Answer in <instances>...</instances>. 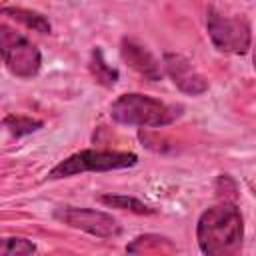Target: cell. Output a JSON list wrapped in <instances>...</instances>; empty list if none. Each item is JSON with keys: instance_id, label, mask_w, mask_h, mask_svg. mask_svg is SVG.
Returning a JSON list of instances; mask_svg holds the SVG:
<instances>
[{"instance_id": "cell-1", "label": "cell", "mask_w": 256, "mask_h": 256, "mask_svg": "<svg viewBox=\"0 0 256 256\" xmlns=\"http://www.w3.org/2000/svg\"><path fill=\"white\" fill-rule=\"evenodd\" d=\"M244 222L236 204L224 202L202 212L196 224V240L204 254L224 256L242 246Z\"/></svg>"}, {"instance_id": "cell-2", "label": "cell", "mask_w": 256, "mask_h": 256, "mask_svg": "<svg viewBox=\"0 0 256 256\" xmlns=\"http://www.w3.org/2000/svg\"><path fill=\"white\" fill-rule=\"evenodd\" d=\"M110 116L124 126H168L180 116V106L164 104L158 98L146 94H122L110 104Z\"/></svg>"}, {"instance_id": "cell-3", "label": "cell", "mask_w": 256, "mask_h": 256, "mask_svg": "<svg viewBox=\"0 0 256 256\" xmlns=\"http://www.w3.org/2000/svg\"><path fill=\"white\" fill-rule=\"evenodd\" d=\"M138 162V156L134 152H122V150H80L60 164H56L48 178L60 180L70 178L82 172H108V170H120L130 168Z\"/></svg>"}, {"instance_id": "cell-4", "label": "cell", "mask_w": 256, "mask_h": 256, "mask_svg": "<svg viewBox=\"0 0 256 256\" xmlns=\"http://www.w3.org/2000/svg\"><path fill=\"white\" fill-rule=\"evenodd\" d=\"M0 60L18 78H32L42 66V56L36 44L6 24H0Z\"/></svg>"}, {"instance_id": "cell-5", "label": "cell", "mask_w": 256, "mask_h": 256, "mask_svg": "<svg viewBox=\"0 0 256 256\" xmlns=\"http://www.w3.org/2000/svg\"><path fill=\"white\" fill-rule=\"evenodd\" d=\"M206 30L212 44L226 54H246L252 42V30L242 16H224L210 8L206 16Z\"/></svg>"}, {"instance_id": "cell-6", "label": "cell", "mask_w": 256, "mask_h": 256, "mask_svg": "<svg viewBox=\"0 0 256 256\" xmlns=\"http://www.w3.org/2000/svg\"><path fill=\"white\" fill-rule=\"evenodd\" d=\"M54 218L68 224L70 228L84 230L98 238H116L120 236L122 228L118 220L106 212L94 208H78V206H60L54 212Z\"/></svg>"}, {"instance_id": "cell-7", "label": "cell", "mask_w": 256, "mask_h": 256, "mask_svg": "<svg viewBox=\"0 0 256 256\" xmlns=\"http://www.w3.org/2000/svg\"><path fill=\"white\" fill-rule=\"evenodd\" d=\"M162 66L166 70V74L170 76V80L186 94L198 96L202 92L208 90V82L206 78L196 70V66L182 54H174V52H166L162 58Z\"/></svg>"}, {"instance_id": "cell-8", "label": "cell", "mask_w": 256, "mask_h": 256, "mask_svg": "<svg viewBox=\"0 0 256 256\" xmlns=\"http://www.w3.org/2000/svg\"><path fill=\"white\" fill-rule=\"evenodd\" d=\"M120 54H122V60L130 68H134L138 74H142L146 80L156 82V80L162 78V66H160V62L140 42H136L132 38H124L122 44H120Z\"/></svg>"}, {"instance_id": "cell-9", "label": "cell", "mask_w": 256, "mask_h": 256, "mask_svg": "<svg viewBox=\"0 0 256 256\" xmlns=\"http://www.w3.org/2000/svg\"><path fill=\"white\" fill-rule=\"evenodd\" d=\"M176 246L166 238L158 234H144L134 238L130 246H126V252L130 254H162V252H174Z\"/></svg>"}, {"instance_id": "cell-10", "label": "cell", "mask_w": 256, "mask_h": 256, "mask_svg": "<svg viewBox=\"0 0 256 256\" xmlns=\"http://www.w3.org/2000/svg\"><path fill=\"white\" fill-rule=\"evenodd\" d=\"M0 14L2 16H10L14 18L16 22L24 24L26 28L30 30H36L40 34H48L50 32V22L46 16H42L40 12H34V10H26V8H14V6H4L0 8Z\"/></svg>"}, {"instance_id": "cell-11", "label": "cell", "mask_w": 256, "mask_h": 256, "mask_svg": "<svg viewBox=\"0 0 256 256\" xmlns=\"http://www.w3.org/2000/svg\"><path fill=\"white\" fill-rule=\"evenodd\" d=\"M88 68H90L92 78H94L98 84L106 86V88H112V86L118 82V70L112 68V66L104 60V54H102L100 48H94V50H92Z\"/></svg>"}, {"instance_id": "cell-12", "label": "cell", "mask_w": 256, "mask_h": 256, "mask_svg": "<svg viewBox=\"0 0 256 256\" xmlns=\"http://www.w3.org/2000/svg\"><path fill=\"white\" fill-rule=\"evenodd\" d=\"M2 128H6L12 136L20 138V136L32 134L38 128H42V120H36V118H30V116H20V114H8L2 120Z\"/></svg>"}, {"instance_id": "cell-13", "label": "cell", "mask_w": 256, "mask_h": 256, "mask_svg": "<svg viewBox=\"0 0 256 256\" xmlns=\"http://www.w3.org/2000/svg\"><path fill=\"white\" fill-rule=\"evenodd\" d=\"M100 202L112 208H120V210H130L134 214H152L154 208L146 206L144 202H140L138 198L132 196H124V194H104L100 196Z\"/></svg>"}, {"instance_id": "cell-14", "label": "cell", "mask_w": 256, "mask_h": 256, "mask_svg": "<svg viewBox=\"0 0 256 256\" xmlns=\"http://www.w3.org/2000/svg\"><path fill=\"white\" fill-rule=\"evenodd\" d=\"M32 252H36V244L28 238H20V236L0 238V256H24Z\"/></svg>"}]
</instances>
